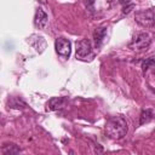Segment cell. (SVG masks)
<instances>
[{
    "mask_svg": "<svg viewBox=\"0 0 155 155\" xmlns=\"http://www.w3.org/2000/svg\"><path fill=\"white\" fill-rule=\"evenodd\" d=\"M105 134L111 139H121L127 134L128 126L122 116H111L107 120L104 127Z\"/></svg>",
    "mask_w": 155,
    "mask_h": 155,
    "instance_id": "cell-1",
    "label": "cell"
},
{
    "mask_svg": "<svg viewBox=\"0 0 155 155\" xmlns=\"http://www.w3.org/2000/svg\"><path fill=\"white\" fill-rule=\"evenodd\" d=\"M150 42H151V39L148 33H138L132 38V40L128 44V47L133 51H140L147 48L150 45Z\"/></svg>",
    "mask_w": 155,
    "mask_h": 155,
    "instance_id": "cell-2",
    "label": "cell"
},
{
    "mask_svg": "<svg viewBox=\"0 0 155 155\" xmlns=\"http://www.w3.org/2000/svg\"><path fill=\"white\" fill-rule=\"evenodd\" d=\"M134 19L139 25L144 28H151L155 25V12L153 10L138 11L134 16Z\"/></svg>",
    "mask_w": 155,
    "mask_h": 155,
    "instance_id": "cell-3",
    "label": "cell"
},
{
    "mask_svg": "<svg viewBox=\"0 0 155 155\" xmlns=\"http://www.w3.org/2000/svg\"><path fill=\"white\" fill-rule=\"evenodd\" d=\"M54 48H56V52L58 56H61L63 58H69V56L71 53V42L68 39L59 36L54 41Z\"/></svg>",
    "mask_w": 155,
    "mask_h": 155,
    "instance_id": "cell-4",
    "label": "cell"
},
{
    "mask_svg": "<svg viewBox=\"0 0 155 155\" xmlns=\"http://www.w3.org/2000/svg\"><path fill=\"white\" fill-rule=\"evenodd\" d=\"M90 54H92V45L91 41L88 39H81L76 42V58L80 59H86V57H88Z\"/></svg>",
    "mask_w": 155,
    "mask_h": 155,
    "instance_id": "cell-5",
    "label": "cell"
},
{
    "mask_svg": "<svg viewBox=\"0 0 155 155\" xmlns=\"http://www.w3.org/2000/svg\"><path fill=\"white\" fill-rule=\"evenodd\" d=\"M48 22V17L46 15V12L42 8H36L35 11V16H34V24L38 29H44L47 25Z\"/></svg>",
    "mask_w": 155,
    "mask_h": 155,
    "instance_id": "cell-6",
    "label": "cell"
},
{
    "mask_svg": "<svg viewBox=\"0 0 155 155\" xmlns=\"http://www.w3.org/2000/svg\"><path fill=\"white\" fill-rule=\"evenodd\" d=\"M65 98L64 97H52L48 99V102L46 103V111H54V110H58L61 109L64 103H65Z\"/></svg>",
    "mask_w": 155,
    "mask_h": 155,
    "instance_id": "cell-7",
    "label": "cell"
},
{
    "mask_svg": "<svg viewBox=\"0 0 155 155\" xmlns=\"http://www.w3.org/2000/svg\"><path fill=\"white\" fill-rule=\"evenodd\" d=\"M105 35H107V28L105 27H98V28H96V30L93 33V39H94V44H96L97 47H99L102 45Z\"/></svg>",
    "mask_w": 155,
    "mask_h": 155,
    "instance_id": "cell-8",
    "label": "cell"
},
{
    "mask_svg": "<svg viewBox=\"0 0 155 155\" xmlns=\"http://www.w3.org/2000/svg\"><path fill=\"white\" fill-rule=\"evenodd\" d=\"M154 110L150 109V108H145L142 110L140 113V116H139V125H144V124H148L149 121H151L154 119Z\"/></svg>",
    "mask_w": 155,
    "mask_h": 155,
    "instance_id": "cell-9",
    "label": "cell"
},
{
    "mask_svg": "<svg viewBox=\"0 0 155 155\" xmlns=\"http://www.w3.org/2000/svg\"><path fill=\"white\" fill-rule=\"evenodd\" d=\"M153 65H155V56H151V57H149V58H145L144 61H143V63H142V69H143V71L145 73L150 67H153Z\"/></svg>",
    "mask_w": 155,
    "mask_h": 155,
    "instance_id": "cell-10",
    "label": "cell"
},
{
    "mask_svg": "<svg viewBox=\"0 0 155 155\" xmlns=\"http://www.w3.org/2000/svg\"><path fill=\"white\" fill-rule=\"evenodd\" d=\"M132 8H134V5L133 4H128V5H125L124 8H122V13H128Z\"/></svg>",
    "mask_w": 155,
    "mask_h": 155,
    "instance_id": "cell-11",
    "label": "cell"
},
{
    "mask_svg": "<svg viewBox=\"0 0 155 155\" xmlns=\"http://www.w3.org/2000/svg\"><path fill=\"white\" fill-rule=\"evenodd\" d=\"M119 1H120L124 6H125V5H128V4H131V0H119Z\"/></svg>",
    "mask_w": 155,
    "mask_h": 155,
    "instance_id": "cell-12",
    "label": "cell"
}]
</instances>
